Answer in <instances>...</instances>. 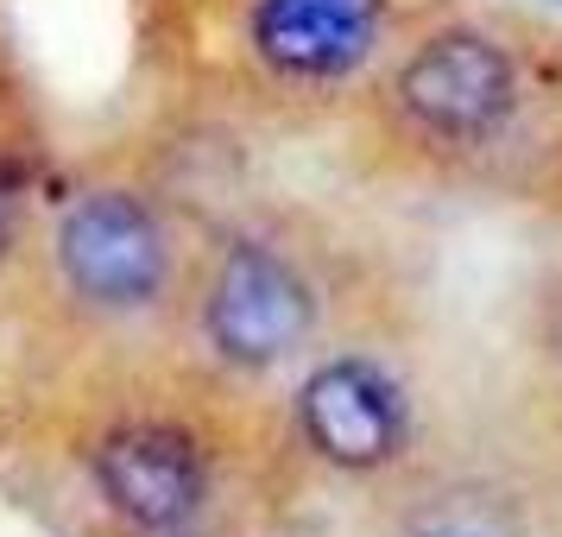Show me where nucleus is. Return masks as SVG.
I'll list each match as a JSON object with an SVG mask.
<instances>
[{
    "instance_id": "nucleus-7",
    "label": "nucleus",
    "mask_w": 562,
    "mask_h": 537,
    "mask_svg": "<svg viewBox=\"0 0 562 537\" xmlns=\"http://www.w3.org/2000/svg\"><path fill=\"white\" fill-rule=\"evenodd\" d=\"M417 537H486V532H468V525H430V532H417Z\"/></svg>"
},
{
    "instance_id": "nucleus-8",
    "label": "nucleus",
    "mask_w": 562,
    "mask_h": 537,
    "mask_svg": "<svg viewBox=\"0 0 562 537\" xmlns=\"http://www.w3.org/2000/svg\"><path fill=\"white\" fill-rule=\"evenodd\" d=\"M7 234H13V197L0 190V247H7Z\"/></svg>"
},
{
    "instance_id": "nucleus-3",
    "label": "nucleus",
    "mask_w": 562,
    "mask_h": 537,
    "mask_svg": "<svg viewBox=\"0 0 562 537\" xmlns=\"http://www.w3.org/2000/svg\"><path fill=\"white\" fill-rule=\"evenodd\" d=\"M165 228L127 190H89L64 209L57 272L95 310H146L165 291Z\"/></svg>"
},
{
    "instance_id": "nucleus-4",
    "label": "nucleus",
    "mask_w": 562,
    "mask_h": 537,
    "mask_svg": "<svg viewBox=\"0 0 562 537\" xmlns=\"http://www.w3.org/2000/svg\"><path fill=\"white\" fill-rule=\"evenodd\" d=\"M95 493L114 518H127L133 532L171 537L183 532L209 500V461L171 424H121L89 449Z\"/></svg>"
},
{
    "instance_id": "nucleus-6",
    "label": "nucleus",
    "mask_w": 562,
    "mask_h": 537,
    "mask_svg": "<svg viewBox=\"0 0 562 537\" xmlns=\"http://www.w3.org/2000/svg\"><path fill=\"white\" fill-rule=\"evenodd\" d=\"M380 26L385 0H259L247 38L272 77L341 82L373 57Z\"/></svg>"
},
{
    "instance_id": "nucleus-1",
    "label": "nucleus",
    "mask_w": 562,
    "mask_h": 537,
    "mask_svg": "<svg viewBox=\"0 0 562 537\" xmlns=\"http://www.w3.org/2000/svg\"><path fill=\"white\" fill-rule=\"evenodd\" d=\"M203 329L234 367H279L316 329V291L304 272L259 240H234L203 298Z\"/></svg>"
},
{
    "instance_id": "nucleus-9",
    "label": "nucleus",
    "mask_w": 562,
    "mask_h": 537,
    "mask_svg": "<svg viewBox=\"0 0 562 537\" xmlns=\"http://www.w3.org/2000/svg\"><path fill=\"white\" fill-rule=\"evenodd\" d=\"M531 7H562V0H531Z\"/></svg>"
},
{
    "instance_id": "nucleus-5",
    "label": "nucleus",
    "mask_w": 562,
    "mask_h": 537,
    "mask_svg": "<svg viewBox=\"0 0 562 537\" xmlns=\"http://www.w3.org/2000/svg\"><path fill=\"white\" fill-rule=\"evenodd\" d=\"M297 436L329 468L373 474V468H385V461L405 449L411 405L380 360L335 355L297 385Z\"/></svg>"
},
{
    "instance_id": "nucleus-2",
    "label": "nucleus",
    "mask_w": 562,
    "mask_h": 537,
    "mask_svg": "<svg viewBox=\"0 0 562 537\" xmlns=\"http://www.w3.org/2000/svg\"><path fill=\"white\" fill-rule=\"evenodd\" d=\"M398 108L417 133L449 146H481L518 108V70L486 32H436L398 70Z\"/></svg>"
}]
</instances>
